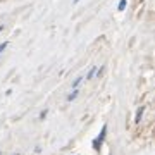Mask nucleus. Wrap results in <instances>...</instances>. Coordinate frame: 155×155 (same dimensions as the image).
I'll list each match as a JSON object with an SVG mask.
<instances>
[{
	"mask_svg": "<svg viewBox=\"0 0 155 155\" xmlns=\"http://www.w3.org/2000/svg\"><path fill=\"white\" fill-rule=\"evenodd\" d=\"M105 134H107V126H104V127H102V133L98 134V138L93 141V148H95V150H100V147H102V143H104Z\"/></svg>",
	"mask_w": 155,
	"mask_h": 155,
	"instance_id": "f257e3e1",
	"label": "nucleus"
},
{
	"mask_svg": "<svg viewBox=\"0 0 155 155\" xmlns=\"http://www.w3.org/2000/svg\"><path fill=\"white\" fill-rule=\"evenodd\" d=\"M143 110H145L143 107H140V109H138V112H136V121H134L136 124L140 122V119H141V116H143Z\"/></svg>",
	"mask_w": 155,
	"mask_h": 155,
	"instance_id": "f03ea898",
	"label": "nucleus"
},
{
	"mask_svg": "<svg viewBox=\"0 0 155 155\" xmlns=\"http://www.w3.org/2000/svg\"><path fill=\"white\" fill-rule=\"evenodd\" d=\"M124 7H126V0H121V4H119V11H124Z\"/></svg>",
	"mask_w": 155,
	"mask_h": 155,
	"instance_id": "7ed1b4c3",
	"label": "nucleus"
},
{
	"mask_svg": "<svg viewBox=\"0 0 155 155\" xmlns=\"http://www.w3.org/2000/svg\"><path fill=\"white\" fill-rule=\"evenodd\" d=\"M76 95H78V91H72V93L67 97V100H74V98H76Z\"/></svg>",
	"mask_w": 155,
	"mask_h": 155,
	"instance_id": "20e7f679",
	"label": "nucleus"
},
{
	"mask_svg": "<svg viewBox=\"0 0 155 155\" xmlns=\"http://www.w3.org/2000/svg\"><path fill=\"white\" fill-rule=\"evenodd\" d=\"M5 47H7V41H4V43H0V54L5 50Z\"/></svg>",
	"mask_w": 155,
	"mask_h": 155,
	"instance_id": "39448f33",
	"label": "nucleus"
}]
</instances>
